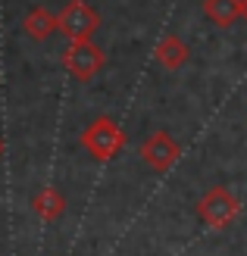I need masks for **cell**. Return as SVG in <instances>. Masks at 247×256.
Instances as JSON below:
<instances>
[{
    "label": "cell",
    "mask_w": 247,
    "mask_h": 256,
    "mask_svg": "<svg viewBox=\"0 0 247 256\" xmlns=\"http://www.w3.org/2000/svg\"><path fill=\"white\" fill-rule=\"evenodd\" d=\"M241 19L247 22V0H241Z\"/></svg>",
    "instance_id": "10"
},
{
    "label": "cell",
    "mask_w": 247,
    "mask_h": 256,
    "mask_svg": "<svg viewBox=\"0 0 247 256\" xmlns=\"http://www.w3.org/2000/svg\"><path fill=\"white\" fill-rule=\"evenodd\" d=\"M32 212L41 216L44 222H57L60 216L66 212V197H63L57 188H41L32 197Z\"/></svg>",
    "instance_id": "8"
},
{
    "label": "cell",
    "mask_w": 247,
    "mask_h": 256,
    "mask_svg": "<svg viewBox=\"0 0 247 256\" xmlns=\"http://www.w3.org/2000/svg\"><path fill=\"white\" fill-rule=\"evenodd\" d=\"M82 147L94 156L97 162H110L116 160L122 153L125 147V134H122V128L116 125L110 116H100L94 119L85 132H82Z\"/></svg>",
    "instance_id": "1"
},
{
    "label": "cell",
    "mask_w": 247,
    "mask_h": 256,
    "mask_svg": "<svg viewBox=\"0 0 247 256\" xmlns=\"http://www.w3.org/2000/svg\"><path fill=\"white\" fill-rule=\"evenodd\" d=\"M57 28H60V16H54V12L44 10V6L29 10V12H25V19H22V32L29 34V38H35V41H47Z\"/></svg>",
    "instance_id": "6"
},
{
    "label": "cell",
    "mask_w": 247,
    "mask_h": 256,
    "mask_svg": "<svg viewBox=\"0 0 247 256\" xmlns=\"http://www.w3.org/2000/svg\"><path fill=\"white\" fill-rule=\"evenodd\" d=\"M0 153H4V140H0Z\"/></svg>",
    "instance_id": "11"
},
{
    "label": "cell",
    "mask_w": 247,
    "mask_h": 256,
    "mask_svg": "<svg viewBox=\"0 0 247 256\" xmlns=\"http://www.w3.org/2000/svg\"><path fill=\"white\" fill-rule=\"evenodd\" d=\"M97 25H100V16L85 0H72V4H66L60 12V32L66 34L69 41H91V34L97 32Z\"/></svg>",
    "instance_id": "4"
},
{
    "label": "cell",
    "mask_w": 247,
    "mask_h": 256,
    "mask_svg": "<svg viewBox=\"0 0 247 256\" xmlns=\"http://www.w3.org/2000/svg\"><path fill=\"white\" fill-rule=\"evenodd\" d=\"M203 12L213 25L228 28L231 22L241 19V0H203Z\"/></svg>",
    "instance_id": "9"
},
{
    "label": "cell",
    "mask_w": 247,
    "mask_h": 256,
    "mask_svg": "<svg viewBox=\"0 0 247 256\" xmlns=\"http://www.w3.org/2000/svg\"><path fill=\"white\" fill-rule=\"evenodd\" d=\"M178 156H181V147L169 132H153L150 138H144V144H141V160H144V166H150L153 172H169L178 162Z\"/></svg>",
    "instance_id": "5"
},
{
    "label": "cell",
    "mask_w": 247,
    "mask_h": 256,
    "mask_svg": "<svg viewBox=\"0 0 247 256\" xmlns=\"http://www.w3.org/2000/svg\"><path fill=\"white\" fill-rule=\"evenodd\" d=\"M153 56H157V62L163 69H181L188 62V56H191V50H188V44L181 41L178 34H166V38H160V44H157V50H153Z\"/></svg>",
    "instance_id": "7"
},
{
    "label": "cell",
    "mask_w": 247,
    "mask_h": 256,
    "mask_svg": "<svg viewBox=\"0 0 247 256\" xmlns=\"http://www.w3.org/2000/svg\"><path fill=\"white\" fill-rule=\"evenodd\" d=\"M241 212V200L231 194L228 188H210L206 194L197 200V219L206 225V228H225L238 219Z\"/></svg>",
    "instance_id": "2"
},
{
    "label": "cell",
    "mask_w": 247,
    "mask_h": 256,
    "mask_svg": "<svg viewBox=\"0 0 247 256\" xmlns=\"http://www.w3.org/2000/svg\"><path fill=\"white\" fill-rule=\"evenodd\" d=\"M103 62H107V56H103V50L94 41H72L63 50V69L75 82H91L103 69Z\"/></svg>",
    "instance_id": "3"
}]
</instances>
